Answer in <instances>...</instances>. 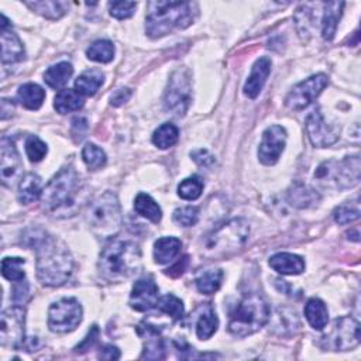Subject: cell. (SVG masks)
<instances>
[{
  "instance_id": "cell-1",
  "label": "cell",
  "mask_w": 361,
  "mask_h": 361,
  "mask_svg": "<svg viewBox=\"0 0 361 361\" xmlns=\"http://www.w3.org/2000/svg\"><path fill=\"white\" fill-rule=\"evenodd\" d=\"M37 252V275L44 285L60 287L65 284L73 270V260L68 249L58 240L43 234L34 237Z\"/></svg>"
},
{
  "instance_id": "cell-2",
  "label": "cell",
  "mask_w": 361,
  "mask_h": 361,
  "mask_svg": "<svg viewBox=\"0 0 361 361\" xmlns=\"http://www.w3.org/2000/svg\"><path fill=\"white\" fill-rule=\"evenodd\" d=\"M79 192H81V179L72 167H65L43 191V206L53 216H72L78 211Z\"/></svg>"
},
{
  "instance_id": "cell-3",
  "label": "cell",
  "mask_w": 361,
  "mask_h": 361,
  "mask_svg": "<svg viewBox=\"0 0 361 361\" xmlns=\"http://www.w3.org/2000/svg\"><path fill=\"white\" fill-rule=\"evenodd\" d=\"M195 16L196 5L191 2H150L146 33L151 38L164 37L175 30L186 28Z\"/></svg>"
},
{
  "instance_id": "cell-4",
  "label": "cell",
  "mask_w": 361,
  "mask_h": 361,
  "mask_svg": "<svg viewBox=\"0 0 361 361\" xmlns=\"http://www.w3.org/2000/svg\"><path fill=\"white\" fill-rule=\"evenodd\" d=\"M141 250L132 240H114L100 253L99 270L110 281H120L139 272Z\"/></svg>"
},
{
  "instance_id": "cell-5",
  "label": "cell",
  "mask_w": 361,
  "mask_h": 361,
  "mask_svg": "<svg viewBox=\"0 0 361 361\" xmlns=\"http://www.w3.org/2000/svg\"><path fill=\"white\" fill-rule=\"evenodd\" d=\"M270 306L258 294L245 297L230 316L229 332L237 337H246L260 331L270 319Z\"/></svg>"
},
{
  "instance_id": "cell-6",
  "label": "cell",
  "mask_w": 361,
  "mask_h": 361,
  "mask_svg": "<svg viewBox=\"0 0 361 361\" xmlns=\"http://www.w3.org/2000/svg\"><path fill=\"white\" fill-rule=\"evenodd\" d=\"M87 222L96 236L110 238L122 227V209L113 192H105L88 205Z\"/></svg>"
},
{
  "instance_id": "cell-7",
  "label": "cell",
  "mask_w": 361,
  "mask_h": 361,
  "mask_svg": "<svg viewBox=\"0 0 361 361\" xmlns=\"http://www.w3.org/2000/svg\"><path fill=\"white\" fill-rule=\"evenodd\" d=\"M315 179L319 185L329 189L353 188L360 181V158L347 157L342 161H326L320 164L315 173Z\"/></svg>"
},
{
  "instance_id": "cell-8",
  "label": "cell",
  "mask_w": 361,
  "mask_h": 361,
  "mask_svg": "<svg viewBox=\"0 0 361 361\" xmlns=\"http://www.w3.org/2000/svg\"><path fill=\"white\" fill-rule=\"evenodd\" d=\"M250 233L249 224L243 219H233L218 227L208 236L205 249L211 256H224L242 249Z\"/></svg>"
},
{
  "instance_id": "cell-9",
  "label": "cell",
  "mask_w": 361,
  "mask_h": 361,
  "mask_svg": "<svg viewBox=\"0 0 361 361\" xmlns=\"http://www.w3.org/2000/svg\"><path fill=\"white\" fill-rule=\"evenodd\" d=\"M192 84L191 73L186 68H178L173 72L164 96V107L174 116H184L191 105Z\"/></svg>"
},
{
  "instance_id": "cell-10",
  "label": "cell",
  "mask_w": 361,
  "mask_h": 361,
  "mask_svg": "<svg viewBox=\"0 0 361 361\" xmlns=\"http://www.w3.org/2000/svg\"><path fill=\"white\" fill-rule=\"evenodd\" d=\"M82 322V306L75 298H64L50 306L49 328L54 333H68Z\"/></svg>"
},
{
  "instance_id": "cell-11",
  "label": "cell",
  "mask_w": 361,
  "mask_h": 361,
  "mask_svg": "<svg viewBox=\"0 0 361 361\" xmlns=\"http://www.w3.org/2000/svg\"><path fill=\"white\" fill-rule=\"evenodd\" d=\"M26 310L21 305H13L3 310L0 317V343L3 347L19 350L24 343Z\"/></svg>"
},
{
  "instance_id": "cell-12",
  "label": "cell",
  "mask_w": 361,
  "mask_h": 361,
  "mask_svg": "<svg viewBox=\"0 0 361 361\" xmlns=\"http://www.w3.org/2000/svg\"><path fill=\"white\" fill-rule=\"evenodd\" d=\"M360 325L353 317L336 319L335 324L324 336V347L335 351H347L360 344Z\"/></svg>"
},
{
  "instance_id": "cell-13",
  "label": "cell",
  "mask_w": 361,
  "mask_h": 361,
  "mask_svg": "<svg viewBox=\"0 0 361 361\" xmlns=\"http://www.w3.org/2000/svg\"><path fill=\"white\" fill-rule=\"evenodd\" d=\"M328 84L329 78L325 73H317L305 79L303 82L294 87L290 95L287 96V107L291 110H302L308 107L320 94H322Z\"/></svg>"
},
{
  "instance_id": "cell-14",
  "label": "cell",
  "mask_w": 361,
  "mask_h": 361,
  "mask_svg": "<svg viewBox=\"0 0 361 361\" xmlns=\"http://www.w3.org/2000/svg\"><path fill=\"white\" fill-rule=\"evenodd\" d=\"M306 133L312 146L325 148L335 144L340 136V127L329 125L320 109H315L306 118Z\"/></svg>"
},
{
  "instance_id": "cell-15",
  "label": "cell",
  "mask_w": 361,
  "mask_h": 361,
  "mask_svg": "<svg viewBox=\"0 0 361 361\" xmlns=\"http://www.w3.org/2000/svg\"><path fill=\"white\" fill-rule=\"evenodd\" d=\"M21 174L20 155L15 143L3 137L0 141V178L5 186L12 188Z\"/></svg>"
},
{
  "instance_id": "cell-16",
  "label": "cell",
  "mask_w": 361,
  "mask_h": 361,
  "mask_svg": "<svg viewBox=\"0 0 361 361\" xmlns=\"http://www.w3.org/2000/svg\"><path fill=\"white\" fill-rule=\"evenodd\" d=\"M287 143V132L281 126H271L263 133L258 158L264 166H274L283 154Z\"/></svg>"
},
{
  "instance_id": "cell-17",
  "label": "cell",
  "mask_w": 361,
  "mask_h": 361,
  "mask_svg": "<svg viewBox=\"0 0 361 361\" xmlns=\"http://www.w3.org/2000/svg\"><path fill=\"white\" fill-rule=\"evenodd\" d=\"M158 287L151 276L139 279L130 294V306L137 312H147L157 306Z\"/></svg>"
},
{
  "instance_id": "cell-18",
  "label": "cell",
  "mask_w": 361,
  "mask_h": 361,
  "mask_svg": "<svg viewBox=\"0 0 361 361\" xmlns=\"http://www.w3.org/2000/svg\"><path fill=\"white\" fill-rule=\"evenodd\" d=\"M137 333L143 339L144 350L141 358L147 360H161L166 358V343L164 339L154 326L148 324H140L137 326Z\"/></svg>"
},
{
  "instance_id": "cell-19",
  "label": "cell",
  "mask_w": 361,
  "mask_h": 361,
  "mask_svg": "<svg viewBox=\"0 0 361 361\" xmlns=\"http://www.w3.org/2000/svg\"><path fill=\"white\" fill-rule=\"evenodd\" d=\"M270 72H271V60L268 57H261L260 60L256 61L243 89L247 98L256 99L260 95V92L263 91L267 82Z\"/></svg>"
},
{
  "instance_id": "cell-20",
  "label": "cell",
  "mask_w": 361,
  "mask_h": 361,
  "mask_svg": "<svg viewBox=\"0 0 361 361\" xmlns=\"http://www.w3.org/2000/svg\"><path fill=\"white\" fill-rule=\"evenodd\" d=\"M2 30V61L3 64H16L24 60V47L20 38L10 27H3Z\"/></svg>"
},
{
  "instance_id": "cell-21",
  "label": "cell",
  "mask_w": 361,
  "mask_h": 361,
  "mask_svg": "<svg viewBox=\"0 0 361 361\" xmlns=\"http://www.w3.org/2000/svg\"><path fill=\"white\" fill-rule=\"evenodd\" d=\"M270 267L283 275H298L305 271L302 257L291 253H278L270 258Z\"/></svg>"
},
{
  "instance_id": "cell-22",
  "label": "cell",
  "mask_w": 361,
  "mask_h": 361,
  "mask_svg": "<svg viewBox=\"0 0 361 361\" xmlns=\"http://www.w3.org/2000/svg\"><path fill=\"white\" fill-rule=\"evenodd\" d=\"M218 326H219V319L212 305L208 303L200 308L196 319V336L200 340H208L216 333Z\"/></svg>"
},
{
  "instance_id": "cell-23",
  "label": "cell",
  "mask_w": 361,
  "mask_h": 361,
  "mask_svg": "<svg viewBox=\"0 0 361 361\" xmlns=\"http://www.w3.org/2000/svg\"><path fill=\"white\" fill-rule=\"evenodd\" d=\"M43 196V184L42 178L35 174H27L20 179L17 197L19 202L23 205H28L35 202Z\"/></svg>"
},
{
  "instance_id": "cell-24",
  "label": "cell",
  "mask_w": 361,
  "mask_h": 361,
  "mask_svg": "<svg viewBox=\"0 0 361 361\" xmlns=\"http://www.w3.org/2000/svg\"><path fill=\"white\" fill-rule=\"evenodd\" d=\"M288 202L298 209H308L312 208L315 204L319 202V193L303 184H294L288 191Z\"/></svg>"
},
{
  "instance_id": "cell-25",
  "label": "cell",
  "mask_w": 361,
  "mask_h": 361,
  "mask_svg": "<svg viewBox=\"0 0 361 361\" xmlns=\"http://www.w3.org/2000/svg\"><path fill=\"white\" fill-rule=\"evenodd\" d=\"M182 243L177 237H161L154 243V258L157 264L171 263L181 252Z\"/></svg>"
},
{
  "instance_id": "cell-26",
  "label": "cell",
  "mask_w": 361,
  "mask_h": 361,
  "mask_svg": "<svg viewBox=\"0 0 361 361\" xmlns=\"http://www.w3.org/2000/svg\"><path fill=\"white\" fill-rule=\"evenodd\" d=\"M322 6L325 9L324 19H322V35L326 42H332L336 34V30H337L339 20L343 13L344 3L343 2H329V3H324Z\"/></svg>"
},
{
  "instance_id": "cell-27",
  "label": "cell",
  "mask_w": 361,
  "mask_h": 361,
  "mask_svg": "<svg viewBox=\"0 0 361 361\" xmlns=\"http://www.w3.org/2000/svg\"><path fill=\"white\" fill-rule=\"evenodd\" d=\"M305 316L309 325L316 331H324L329 322V312L324 301L312 298L305 306Z\"/></svg>"
},
{
  "instance_id": "cell-28",
  "label": "cell",
  "mask_w": 361,
  "mask_h": 361,
  "mask_svg": "<svg viewBox=\"0 0 361 361\" xmlns=\"http://www.w3.org/2000/svg\"><path fill=\"white\" fill-rule=\"evenodd\" d=\"M105 75L99 69H88L75 81V91L82 96H94L103 84Z\"/></svg>"
},
{
  "instance_id": "cell-29",
  "label": "cell",
  "mask_w": 361,
  "mask_h": 361,
  "mask_svg": "<svg viewBox=\"0 0 361 361\" xmlns=\"http://www.w3.org/2000/svg\"><path fill=\"white\" fill-rule=\"evenodd\" d=\"M313 5H302L297 13H295V23L299 37L302 42H308L309 37L312 35V31L316 27L317 21V13L315 15V10H312Z\"/></svg>"
},
{
  "instance_id": "cell-30",
  "label": "cell",
  "mask_w": 361,
  "mask_h": 361,
  "mask_svg": "<svg viewBox=\"0 0 361 361\" xmlns=\"http://www.w3.org/2000/svg\"><path fill=\"white\" fill-rule=\"evenodd\" d=\"M73 73V68L69 62H58L50 67L44 73V81L50 88L60 89L68 84Z\"/></svg>"
},
{
  "instance_id": "cell-31",
  "label": "cell",
  "mask_w": 361,
  "mask_h": 361,
  "mask_svg": "<svg viewBox=\"0 0 361 361\" xmlns=\"http://www.w3.org/2000/svg\"><path fill=\"white\" fill-rule=\"evenodd\" d=\"M17 99L26 109L37 110L42 107V105L46 99V92L43 91L42 87H38L37 84H24L23 87L19 88Z\"/></svg>"
},
{
  "instance_id": "cell-32",
  "label": "cell",
  "mask_w": 361,
  "mask_h": 361,
  "mask_svg": "<svg viewBox=\"0 0 361 361\" xmlns=\"http://www.w3.org/2000/svg\"><path fill=\"white\" fill-rule=\"evenodd\" d=\"M84 96L73 89H62L57 94L54 99V107L58 113L65 114L76 112L84 106Z\"/></svg>"
},
{
  "instance_id": "cell-33",
  "label": "cell",
  "mask_w": 361,
  "mask_h": 361,
  "mask_svg": "<svg viewBox=\"0 0 361 361\" xmlns=\"http://www.w3.org/2000/svg\"><path fill=\"white\" fill-rule=\"evenodd\" d=\"M223 279V271L219 268H211L204 271L202 274H199L195 284L199 292H202L205 295H212L216 291H219L222 285Z\"/></svg>"
},
{
  "instance_id": "cell-34",
  "label": "cell",
  "mask_w": 361,
  "mask_h": 361,
  "mask_svg": "<svg viewBox=\"0 0 361 361\" xmlns=\"http://www.w3.org/2000/svg\"><path fill=\"white\" fill-rule=\"evenodd\" d=\"M134 209L139 215L151 220L152 223H158L163 218L161 208L158 206V204L150 195L143 193V192L139 193L134 200Z\"/></svg>"
},
{
  "instance_id": "cell-35",
  "label": "cell",
  "mask_w": 361,
  "mask_h": 361,
  "mask_svg": "<svg viewBox=\"0 0 361 361\" xmlns=\"http://www.w3.org/2000/svg\"><path fill=\"white\" fill-rule=\"evenodd\" d=\"M179 139V130L173 123H164L159 126L152 134V143L161 150H167L177 144Z\"/></svg>"
},
{
  "instance_id": "cell-36",
  "label": "cell",
  "mask_w": 361,
  "mask_h": 361,
  "mask_svg": "<svg viewBox=\"0 0 361 361\" xmlns=\"http://www.w3.org/2000/svg\"><path fill=\"white\" fill-rule=\"evenodd\" d=\"M87 55L91 61L107 64L114 57V46L107 39H98L87 50Z\"/></svg>"
},
{
  "instance_id": "cell-37",
  "label": "cell",
  "mask_w": 361,
  "mask_h": 361,
  "mask_svg": "<svg viewBox=\"0 0 361 361\" xmlns=\"http://www.w3.org/2000/svg\"><path fill=\"white\" fill-rule=\"evenodd\" d=\"M27 6L50 20H58L67 12V5L61 2H28Z\"/></svg>"
},
{
  "instance_id": "cell-38",
  "label": "cell",
  "mask_w": 361,
  "mask_h": 361,
  "mask_svg": "<svg viewBox=\"0 0 361 361\" xmlns=\"http://www.w3.org/2000/svg\"><path fill=\"white\" fill-rule=\"evenodd\" d=\"M82 158L85 164L88 166L89 170H99L102 167H105L107 158H106V154L102 148H99L98 146L95 144H87L82 150Z\"/></svg>"
},
{
  "instance_id": "cell-39",
  "label": "cell",
  "mask_w": 361,
  "mask_h": 361,
  "mask_svg": "<svg viewBox=\"0 0 361 361\" xmlns=\"http://www.w3.org/2000/svg\"><path fill=\"white\" fill-rule=\"evenodd\" d=\"M157 308L170 315L174 320H181L184 317V303L174 295H166L159 298L157 302Z\"/></svg>"
},
{
  "instance_id": "cell-40",
  "label": "cell",
  "mask_w": 361,
  "mask_h": 361,
  "mask_svg": "<svg viewBox=\"0 0 361 361\" xmlns=\"http://www.w3.org/2000/svg\"><path fill=\"white\" fill-rule=\"evenodd\" d=\"M204 191V182L197 177L184 179L178 186V195L185 200H196Z\"/></svg>"
},
{
  "instance_id": "cell-41",
  "label": "cell",
  "mask_w": 361,
  "mask_h": 361,
  "mask_svg": "<svg viewBox=\"0 0 361 361\" xmlns=\"http://www.w3.org/2000/svg\"><path fill=\"white\" fill-rule=\"evenodd\" d=\"M23 265H24L23 258L8 257L2 261V274L6 279L13 281V283H19V281L24 279Z\"/></svg>"
},
{
  "instance_id": "cell-42",
  "label": "cell",
  "mask_w": 361,
  "mask_h": 361,
  "mask_svg": "<svg viewBox=\"0 0 361 361\" xmlns=\"http://www.w3.org/2000/svg\"><path fill=\"white\" fill-rule=\"evenodd\" d=\"M26 152L31 163H39L47 155L49 148L47 144L37 136H30L26 140Z\"/></svg>"
},
{
  "instance_id": "cell-43",
  "label": "cell",
  "mask_w": 361,
  "mask_h": 361,
  "mask_svg": "<svg viewBox=\"0 0 361 361\" xmlns=\"http://www.w3.org/2000/svg\"><path fill=\"white\" fill-rule=\"evenodd\" d=\"M199 220V211L195 206L178 208L174 212V222L182 227H192Z\"/></svg>"
},
{
  "instance_id": "cell-44",
  "label": "cell",
  "mask_w": 361,
  "mask_h": 361,
  "mask_svg": "<svg viewBox=\"0 0 361 361\" xmlns=\"http://www.w3.org/2000/svg\"><path fill=\"white\" fill-rule=\"evenodd\" d=\"M333 218L339 224H349L360 218V209L357 205H342L335 209Z\"/></svg>"
},
{
  "instance_id": "cell-45",
  "label": "cell",
  "mask_w": 361,
  "mask_h": 361,
  "mask_svg": "<svg viewBox=\"0 0 361 361\" xmlns=\"http://www.w3.org/2000/svg\"><path fill=\"white\" fill-rule=\"evenodd\" d=\"M136 8H137L136 2H113L109 5L110 15L118 20H125V19L132 17L134 15Z\"/></svg>"
},
{
  "instance_id": "cell-46",
  "label": "cell",
  "mask_w": 361,
  "mask_h": 361,
  "mask_svg": "<svg viewBox=\"0 0 361 361\" xmlns=\"http://www.w3.org/2000/svg\"><path fill=\"white\" fill-rule=\"evenodd\" d=\"M88 130V122L82 116H76L72 120V136L76 141H81L85 137V133Z\"/></svg>"
},
{
  "instance_id": "cell-47",
  "label": "cell",
  "mask_w": 361,
  "mask_h": 361,
  "mask_svg": "<svg viewBox=\"0 0 361 361\" xmlns=\"http://www.w3.org/2000/svg\"><path fill=\"white\" fill-rule=\"evenodd\" d=\"M99 339V328L98 326H92V329L89 331L88 336L82 340L81 344H78V347L75 349L76 351H87L91 350V347H94L98 343Z\"/></svg>"
},
{
  "instance_id": "cell-48",
  "label": "cell",
  "mask_w": 361,
  "mask_h": 361,
  "mask_svg": "<svg viewBox=\"0 0 361 361\" xmlns=\"http://www.w3.org/2000/svg\"><path fill=\"white\" fill-rule=\"evenodd\" d=\"M192 158L202 167H211L215 163V157L208 150H197L192 152Z\"/></svg>"
},
{
  "instance_id": "cell-49",
  "label": "cell",
  "mask_w": 361,
  "mask_h": 361,
  "mask_svg": "<svg viewBox=\"0 0 361 361\" xmlns=\"http://www.w3.org/2000/svg\"><path fill=\"white\" fill-rule=\"evenodd\" d=\"M28 297V284L26 281H19V284L13 290V301L16 305H23Z\"/></svg>"
},
{
  "instance_id": "cell-50",
  "label": "cell",
  "mask_w": 361,
  "mask_h": 361,
  "mask_svg": "<svg viewBox=\"0 0 361 361\" xmlns=\"http://www.w3.org/2000/svg\"><path fill=\"white\" fill-rule=\"evenodd\" d=\"M99 358H102V360H117V358H120V351L116 346L106 344V346L100 347Z\"/></svg>"
},
{
  "instance_id": "cell-51",
  "label": "cell",
  "mask_w": 361,
  "mask_h": 361,
  "mask_svg": "<svg viewBox=\"0 0 361 361\" xmlns=\"http://www.w3.org/2000/svg\"><path fill=\"white\" fill-rule=\"evenodd\" d=\"M130 96H132V91H130V89H127V88L118 89V91H116L114 95L112 96V105H113V106L123 105V103H126V102L130 99Z\"/></svg>"
},
{
  "instance_id": "cell-52",
  "label": "cell",
  "mask_w": 361,
  "mask_h": 361,
  "mask_svg": "<svg viewBox=\"0 0 361 361\" xmlns=\"http://www.w3.org/2000/svg\"><path fill=\"white\" fill-rule=\"evenodd\" d=\"M186 265H188V257L179 260V261L177 263V265H174L173 268L167 270V274L171 275V276H178V275H181V274L184 272V270H185Z\"/></svg>"
}]
</instances>
